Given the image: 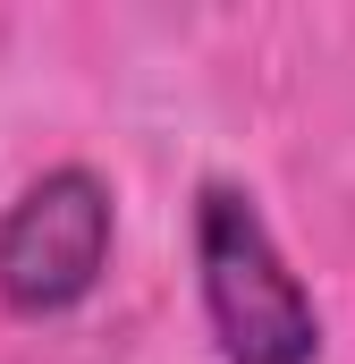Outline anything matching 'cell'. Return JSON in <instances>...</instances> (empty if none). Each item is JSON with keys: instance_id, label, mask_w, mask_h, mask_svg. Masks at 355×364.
Listing matches in <instances>:
<instances>
[{"instance_id": "1", "label": "cell", "mask_w": 355, "mask_h": 364, "mask_svg": "<svg viewBox=\"0 0 355 364\" xmlns=\"http://www.w3.org/2000/svg\"><path fill=\"white\" fill-rule=\"evenodd\" d=\"M195 288L220 364H313L322 356V305L288 272L271 220L246 186H203L195 195Z\"/></svg>"}, {"instance_id": "2", "label": "cell", "mask_w": 355, "mask_h": 364, "mask_svg": "<svg viewBox=\"0 0 355 364\" xmlns=\"http://www.w3.org/2000/svg\"><path fill=\"white\" fill-rule=\"evenodd\" d=\"M119 203L85 161H60L0 212V305L26 322L77 314L110 272Z\"/></svg>"}]
</instances>
